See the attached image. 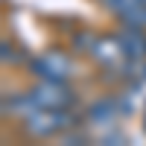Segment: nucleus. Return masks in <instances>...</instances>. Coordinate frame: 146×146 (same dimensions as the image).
<instances>
[{
	"mask_svg": "<svg viewBox=\"0 0 146 146\" xmlns=\"http://www.w3.org/2000/svg\"><path fill=\"white\" fill-rule=\"evenodd\" d=\"M79 126V114L76 108H35V111L21 120V129L23 135L32 137V140H50L58 137L62 131Z\"/></svg>",
	"mask_w": 146,
	"mask_h": 146,
	"instance_id": "1",
	"label": "nucleus"
},
{
	"mask_svg": "<svg viewBox=\"0 0 146 146\" xmlns=\"http://www.w3.org/2000/svg\"><path fill=\"white\" fill-rule=\"evenodd\" d=\"M35 105L32 102V96H29V91H21V94H3V114L6 117H12V120H27L32 111H35Z\"/></svg>",
	"mask_w": 146,
	"mask_h": 146,
	"instance_id": "6",
	"label": "nucleus"
},
{
	"mask_svg": "<svg viewBox=\"0 0 146 146\" xmlns=\"http://www.w3.org/2000/svg\"><path fill=\"white\" fill-rule=\"evenodd\" d=\"M117 38L123 44L126 56L131 62H146V29H131V27H117Z\"/></svg>",
	"mask_w": 146,
	"mask_h": 146,
	"instance_id": "5",
	"label": "nucleus"
},
{
	"mask_svg": "<svg viewBox=\"0 0 146 146\" xmlns=\"http://www.w3.org/2000/svg\"><path fill=\"white\" fill-rule=\"evenodd\" d=\"M15 56H18L15 47H12L9 41H3V64H6V67H9V62H15Z\"/></svg>",
	"mask_w": 146,
	"mask_h": 146,
	"instance_id": "9",
	"label": "nucleus"
},
{
	"mask_svg": "<svg viewBox=\"0 0 146 146\" xmlns=\"http://www.w3.org/2000/svg\"><path fill=\"white\" fill-rule=\"evenodd\" d=\"M29 70L35 79H56V82H73L76 62L64 50H44L29 58Z\"/></svg>",
	"mask_w": 146,
	"mask_h": 146,
	"instance_id": "2",
	"label": "nucleus"
},
{
	"mask_svg": "<svg viewBox=\"0 0 146 146\" xmlns=\"http://www.w3.org/2000/svg\"><path fill=\"white\" fill-rule=\"evenodd\" d=\"M32 102L38 108H76L79 96L70 82H56V79H35L32 88H27Z\"/></svg>",
	"mask_w": 146,
	"mask_h": 146,
	"instance_id": "3",
	"label": "nucleus"
},
{
	"mask_svg": "<svg viewBox=\"0 0 146 146\" xmlns=\"http://www.w3.org/2000/svg\"><path fill=\"white\" fill-rule=\"evenodd\" d=\"M117 23H120V27H131V29H146V3H140L131 12H126Z\"/></svg>",
	"mask_w": 146,
	"mask_h": 146,
	"instance_id": "8",
	"label": "nucleus"
},
{
	"mask_svg": "<svg viewBox=\"0 0 146 146\" xmlns=\"http://www.w3.org/2000/svg\"><path fill=\"white\" fill-rule=\"evenodd\" d=\"M96 3H100V9H102V12H108L114 21H120L126 12H131L135 6L146 3V0H96Z\"/></svg>",
	"mask_w": 146,
	"mask_h": 146,
	"instance_id": "7",
	"label": "nucleus"
},
{
	"mask_svg": "<svg viewBox=\"0 0 146 146\" xmlns=\"http://www.w3.org/2000/svg\"><path fill=\"white\" fill-rule=\"evenodd\" d=\"M82 123L88 126V129H102V135L111 131L114 123H117V105H114V100H111V96H100V100H94L88 108H85Z\"/></svg>",
	"mask_w": 146,
	"mask_h": 146,
	"instance_id": "4",
	"label": "nucleus"
}]
</instances>
